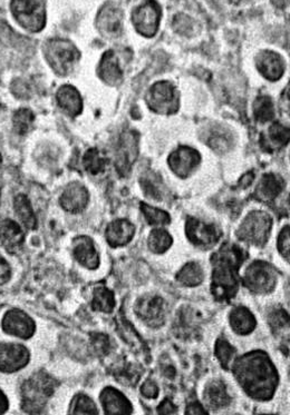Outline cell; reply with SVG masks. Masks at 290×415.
I'll return each instance as SVG.
<instances>
[{"label":"cell","instance_id":"obj_11","mask_svg":"<svg viewBox=\"0 0 290 415\" xmlns=\"http://www.w3.org/2000/svg\"><path fill=\"white\" fill-rule=\"evenodd\" d=\"M176 89L169 81L156 83L149 93L148 103L152 111L156 113L174 112L178 105V98L176 96Z\"/></svg>","mask_w":290,"mask_h":415},{"label":"cell","instance_id":"obj_28","mask_svg":"<svg viewBox=\"0 0 290 415\" xmlns=\"http://www.w3.org/2000/svg\"><path fill=\"white\" fill-rule=\"evenodd\" d=\"M14 208H15L16 214L24 226L29 230H35L36 226H37V220H36L29 198H26L25 195H21V194L16 196L15 200H14Z\"/></svg>","mask_w":290,"mask_h":415},{"label":"cell","instance_id":"obj_35","mask_svg":"<svg viewBox=\"0 0 290 415\" xmlns=\"http://www.w3.org/2000/svg\"><path fill=\"white\" fill-rule=\"evenodd\" d=\"M71 413L73 414H97L96 405L87 395L77 394L71 402Z\"/></svg>","mask_w":290,"mask_h":415},{"label":"cell","instance_id":"obj_37","mask_svg":"<svg viewBox=\"0 0 290 415\" xmlns=\"http://www.w3.org/2000/svg\"><path fill=\"white\" fill-rule=\"evenodd\" d=\"M268 137H269L270 142L273 143L275 146H284V145L287 144L288 140H289V132L285 126L279 123H276L270 127Z\"/></svg>","mask_w":290,"mask_h":415},{"label":"cell","instance_id":"obj_25","mask_svg":"<svg viewBox=\"0 0 290 415\" xmlns=\"http://www.w3.org/2000/svg\"><path fill=\"white\" fill-rule=\"evenodd\" d=\"M99 76L110 85H116L122 79V71L113 51H107L103 56L99 65Z\"/></svg>","mask_w":290,"mask_h":415},{"label":"cell","instance_id":"obj_24","mask_svg":"<svg viewBox=\"0 0 290 415\" xmlns=\"http://www.w3.org/2000/svg\"><path fill=\"white\" fill-rule=\"evenodd\" d=\"M284 188V180L274 174H267L261 178L257 188L258 200L270 202L275 200Z\"/></svg>","mask_w":290,"mask_h":415},{"label":"cell","instance_id":"obj_32","mask_svg":"<svg viewBox=\"0 0 290 415\" xmlns=\"http://www.w3.org/2000/svg\"><path fill=\"white\" fill-rule=\"evenodd\" d=\"M99 23L103 31L107 33L115 34L121 29L120 15L114 8H104L99 15Z\"/></svg>","mask_w":290,"mask_h":415},{"label":"cell","instance_id":"obj_5","mask_svg":"<svg viewBox=\"0 0 290 415\" xmlns=\"http://www.w3.org/2000/svg\"><path fill=\"white\" fill-rule=\"evenodd\" d=\"M244 284L252 293H271L277 284V272L267 262H254L244 274Z\"/></svg>","mask_w":290,"mask_h":415},{"label":"cell","instance_id":"obj_45","mask_svg":"<svg viewBox=\"0 0 290 415\" xmlns=\"http://www.w3.org/2000/svg\"><path fill=\"white\" fill-rule=\"evenodd\" d=\"M11 270L5 258L0 255V285L7 283L11 280Z\"/></svg>","mask_w":290,"mask_h":415},{"label":"cell","instance_id":"obj_15","mask_svg":"<svg viewBox=\"0 0 290 415\" xmlns=\"http://www.w3.org/2000/svg\"><path fill=\"white\" fill-rule=\"evenodd\" d=\"M99 400L106 414H131L133 412V406L130 401L114 387H105L101 393Z\"/></svg>","mask_w":290,"mask_h":415},{"label":"cell","instance_id":"obj_12","mask_svg":"<svg viewBox=\"0 0 290 415\" xmlns=\"http://www.w3.org/2000/svg\"><path fill=\"white\" fill-rule=\"evenodd\" d=\"M160 18L161 11L158 4L149 0L134 11L133 23L139 33L146 37H151L158 31Z\"/></svg>","mask_w":290,"mask_h":415},{"label":"cell","instance_id":"obj_41","mask_svg":"<svg viewBox=\"0 0 290 415\" xmlns=\"http://www.w3.org/2000/svg\"><path fill=\"white\" fill-rule=\"evenodd\" d=\"M91 343H92V349L96 355H106L110 352L111 343L109 337L102 333H95L91 337Z\"/></svg>","mask_w":290,"mask_h":415},{"label":"cell","instance_id":"obj_2","mask_svg":"<svg viewBox=\"0 0 290 415\" xmlns=\"http://www.w3.org/2000/svg\"><path fill=\"white\" fill-rule=\"evenodd\" d=\"M246 253L239 246L226 243L212 256V294L219 301H228L236 297L239 289V267Z\"/></svg>","mask_w":290,"mask_h":415},{"label":"cell","instance_id":"obj_27","mask_svg":"<svg viewBox=\"0 0 290 415\" xmlns=\"http://www.w3.org/2000/svg\"><path fill=\"white\" fill-rule=\"evenodd\" d=\"M204 270L200 264L196 263V262L186 264L176 275L179 283L188 287H198L204 282Z\"/></svg>","mask_w":290,"mask_h":415},{"label":"cell","instance_id":"obj_34","mask_svg":"<svg viewBox=\"0 0 290 415\" xmlns=\"http://www.w3.org/2000/svg\"><path fill=\"white\" fill-rule=\"evenodd\" d=\"M141 210L144 214L145 220H148L150 225H168L170 224V215L164 210L153 208L145 203L141 204Z\"/></svg>","mask_w":290,"mask_h":415},{"label":"cell","instance_id":"obj_13","mask_svg":"<svg viewBox=\"0 0 290 415\" xmlns=\"http://www.w3.org/2000/svg\"><path fill=\"white\" fill-rule=\"evenodd\" d=\"M79 57V51L69 41H53L47 48V58L59 73H66L71 63Z\"/></svg>","mask_w":290,"mask_h":415},{"label":"cell","instance_id":"obj_26","mask_svg":"<svg viewBox=\"0 0 290 415\" xmlns=\"http://www.w3.org/2000/svg\"><path fill=\"white\" fill-rule=\"evenodd\" d=\"M59 106L69 115H79L81 112V99L79 91L71 86H64L57 93Z\"/></svg>","mask_w":290,"mask_h":415},{"label":"cell","instance_id":"obj_39","mask_svg":"<svg viewBox=\"0 0 290 415\" xmlns=\"http://www.w3.org/2000/svg\"><path fill=\"white\" fill-rule=\"evenodd\" d=\"M139 376L140 375L136 373L135 369H133L132 365L125 364L121 365L120 367H117L116 372H115V379L117 381H120L123 384H134V383L138 382Z\"/></svg>","mask_w":290,"mask_h":415},{"label":"cell","instance_id":"obj_20","mask_svg":"<svg viewBox=\"0 0 290 415\" xmlns=\"http://www.w3.org/2000/svg\"><path fill=\"white\" fill-rule=\"evenodd\" d=\"M25 240V234L21 226L13 220H4L0 222V242L8 251H15Z\"/></svg>","mask_w":290,"mask_h":415},{"label":"cell","instance_id":"obj_6","mask_svg":"<svg viewBox=\"0 0 290 415\" xmlns=\"http://www.w3.org/2000/svg\"><path fill=\"white\" fill-rule=\"evenodd\" d=\"M11 11L26 29L39 31L45 25V5L43 0H13Z\"/></svg>","mask_w":290,"mask_h":415},{"label":"cell","instance_id":"obj_18","mask_svg":"<svg viewBox=\"0 0 290 415\" xmlns=\"http://www.w3.org/2000/svg\"><path fill=\"white\" fill-rule=\"evenodd\" d=\"M89 195L86 188L79 183L71 184L61 198V208L71 213H79L89 203Z\"/></svg>","mask_w":290,"mask_h":415},{"label":"cell","instance_id":"obj_30","mask_svg":"<svg viewBox=\"0 0 290 415\" xmlns=\"http://www.w3.org/2000/svg\"><path fill=\"white\" fill-rule=\"evenodd\" d=\"M149 248L153 253L162 254L168 251L169 248L172 245V237L166 230L162 228H156V230L151 232L148 240Z\"/></svg>","mask_w":290,"mask_h":415},{"label":"cell","instance_id":"obj_23","mask_svg":"<svg viewBox=\"0 0 290 415\" xmlns=\"http://www.w3.org/2000/svg\"><path fill=\"white\" fill-rule=\"evenodd\" d=\"M204 400L212 409H221L230 404L231 398L228 394L226 385L222 381H214L206 385Z\"/></svg>","mask_w":290,"mask_h":415},{"label":"cell","instance_id":"obj_16","mask_svg":"<svg viewBox=\"0 0 290 415\" xmlns=\"http://www.w3.org/2000/svg\"><path fill=\"white\" fill-rule=\"evenodd\" d=\"M73 255L75 260L89 270H96L99 265V255L89 236H79L73 243Z\"/></svg>","mask_w":290,"mask_h":415},{"label":"cell","instance_id":"obj_7","mask_svg":"<svg viewBox=\"0 0 290 415\" xmlns=\"http://www.w3.org/2000/svg\"><path fill=\"white\" fill-rule=\"evenodd\" d=\"M186 232L189 241L199 247H211L221 236L214 224H206L194 217L186 220Z\"/></svg>","mask_w":290,"mask_h":415},{"label":"cell","instance_id":"obj_46","mask_svg":"<svg viewBox=\"0 0 290 415\" xmlns=\"http://www.w3.org/2000/svg\"><path fill=\"white\" fill-rule=\"evenodd\" d=\"M176 410H178V408L174 404V402H171L170 400H164L159 406L158 413H160V414H172V413H176Z\"/></svg>","mask_w":290,"mask_h":415},{"label":"cell","instance_id":"obj_17","mask_svg":"<svg viewBox=\"0 0 290 415\" xmlns=\"http://www.w3.org/2000/svg\"><path fill=\"white\" fill-rule=\"evenodd\" d=\"M138 154V140L134 133H124L117 147L116 166L120 172H128Z\"/></svg>","mask_w":290,"mask_h":415},{"label":"cell","instance_id":"obj_4","mask_svg":"<svg viewBox=\"0 0 290 415\" xmlns=\"http://www.w3.org/2000/svg\"><path fill=\"white\" fill-rule=\"evenodd\" d=\"M273 220L267 213L264 212H252L244 218L239 230L238 237L247 243L262 246L267 243Z\"/></svg>","mask_w":290,"mask_h":415},{"label":"cell","instance_id":"obj_14","mask_svg":"<svg viewBox=\"0 0 290 415\" xmlns=\"http://www.w3.org/2000/svg\"><path fill=\"white\" fill-rule=\"evenodd\" d=\"M199 163H200V155L190 147H180L169 158L171 170L182 178H188L189 175L196 170Z\"/></svg>","mask_w":290,"mask_h":415},{"label":"cell","instance_id":"obj_48","mask_svg":"<svg viewBox=\"0 0 290 415\" xmlns=\"http://www.w3.org/2000/svg\"><path fill=\"white\" fill-rule=\"evenodd\" d=\"M9 409V402L5 393L0 390V414H4Z\"/></svg>","mask_w":290,"mask_h":415},{"label":"cell","instance_id":"obj_3","mask_svg":"<svg viewBox=\"0 0 290 415\" xmlns=\"http://www.w3.org/2000/svg\"><path fill=\"white\" fill-rule=\"evenodd\" d=\"M55 381L46 373L39 372L26 381L21 386L23 410L29 413H39L55 390Z\"/></svg>","mask_w":290,"mask_h":415},{"label":"cell","instance_id":"obj_29","mask_svg":"<svg viewBox=\"0 0 290 415\" xmlns=\"http://www.w3.org/2000/svg\"><path fill=\"white\" fill-rule=\"evenodd\" d=\"M115 297L112 291L104 287H97L93 292L92 307L94 311L111 313L114 309Z\"/></svg>","mask_w":290,"mask_h":415},{"label":"cell","instance_id":"obj_1","mask_svg":"<svg viewBox=\"0 0 290 415\" xmlns=\"http://www.w3.org/2000/svg\"><path fill=\"white\" fill-rule=\"evenodd\" d=\"M234 375L244 392L256 400L267 401L273 398L278 385V373L264 352H252L238 359Z\"/></svg>","mask_w":290,"mask_h":415},{"label":"cell","instance_id":"obj_44","mask_svg":"<svg viewBox=\"0 0 290 415\" xmlns=\"http://www.w3.org/2000/svg\"><path fill=\"white\" fill-rule=\"evenodd\" d=\"M141 392H142L145 398L156 399L159 395V386L156 382H153L152 380H148L141 387Z\"/></svg>","mask_w":290,"mask_h":415},{"label":"cell","instance_id":"obj_49","mask_svg":"<svg viewBox=\"0 0 290 415\" xmlns=\"http://www.w3.org/2000/svg\"><path fill=\"white\" fill-rule=\"evenodd\" d=\"M254 178H255L254 174H252V173H248V174L244 175V178L240 180V186H242V188H247V186H249L250 184H251Z\"/></svg>","mask_w":290,"mask_h":415},{"label":"cell","instance_id":"obj_42","mask_svg":"<svg viewBox=\"0 0 290 415\" xmlns=\"http://www.w3.org/2000/svg\"><path fill=\"white\" fill-rule=\"evenodd\" d=\"M208 144H209L214 150L224 153L226 152V150H229L230 140L226 137V135L224 134V133H214V134L209 137Z\"/></svg>","mask_w":290,"mask_h":415},{"label":"cell","instance_id":"obj_19","mask_svg":"<svg viewBox=\"0 0 290 415\" xmlns=\"http://www.w3.org/2000/svg\"><path fill=\"white\" fill-rule=\"evenodd\" d=\"M135 227L126 220L112 222L106 228V241L112 247H120L130 243L134 236Z\"/></svg>","mask_w":290,"mask_h":415},{"label":"cell","instance_id":"obj_33","mask_svg":"<svg viewBox=\"0 0 290 415\" xmlns=\"http://www.w3.org/2000/svg\"><path fill=\"white\" fill-rule=\"evenodd\" d=\"M83 164L86 168L87 172L93 175L99 174V173L104 172L105 166H106V160L104 156L99 153L96 148L87 150L86 154L83 158Z\"/></svg>","mask_w":290,"mask_h":415},{"label":"cell","instance_id":"obj_22","mask_svg":"<svg viewBox=\"0 0 290 415\" xmlns=\"http://www.w3.org/2000/svg\"><path fill=\"white\" fill-rule=\"evenodd\" d=\"M230 325L234 333L247 335L255 329L257 321L247 307H237L230 314Z\"/></svg>","mask_w":290,"mask_h":415},{"label":"cell","instance_id":"obj_21","mask_svg":"<svg viewBox=\"0 0 290 415\" xmlns=\"http://www.w3.org/2000/svg\"><path fill=\"white\" fill-rule=\"evenodd\" d=\"M257 66L260 73L269 81H277L283 76V61L278 56L277 53H273V51L262 53L258 59Z\"/></svg>","mask_w":290,"mask_h":415},{"label":"cell","instance_id":"obj_36","mask_svg":"<svg viewBox=\"0 0 290 415\" xmlns=\"http://www.w3.org/2000/svg\"><path fill=\"white\" fill-rule=\"evenodd\" d=\"M234 353H236V349L226 339H219L216 341L214 354H216V359H219V362L221 363L224 369H228L229 367L232 359H234Z\"/></svg>","mask_w":290,"mask_h":415},{"label":"cell","instance_id":"obj_47","mask_svg":"<svg viewBox=\"0 0 290 415\" xmlns=\"http://www.w3.org/2000/svg\"><path fill=\"white\" fill-rule=\"evenodd\" d=\"M186 414H206L204 406L196 401L191 402L186 406Z\"/></svg>","mask_w":290,"mask_h":415},{"label":"cell","instance_id":"obj_31","mask_svg":"<svg viewBox=\"0 0 290 415\" xmlns=\"http://www.w3.org/2000/svg\"><path fill=\"white\" fill-rule=\"evenodd\" d=\"M254 115L257 122L267 123L275 117V107L273 101L268 96H260L254 104Z\"/></svg>","mask_w":290,"mask_h":415},{"label":"cell","instance_id":"obj_8","mask_svg":"<svg viewBox=\"0 0 290 415\" xmlns=\"http://www.w3.org/2000/svg\"><path fill=\"white\" fill-rule=\"evenodd\" d=\"M1 327L7 334L23 339H31L36 331L34 319L26 314L25 312L17 309H11L6 313L1 322Z\"/></svg>","mask_w":290,"mask_h":415},{"label":"cell","instance_id":"obj_9","mask_svg":"<svg viewBox=\"0 0 290 415\" xmlns=\"http://www.w3.org/2000/svg\"><path fill=\"white\" fill-rule=\"evenodd\" d=\"M29 351L18 343H0V371L14 373L29 364Z\"/></svg>","mask_w":290,"mask_h":415},{"label":"cell","instance_id":"obj_10","mask_svg":"<svg viewBox=\"0 0 290 415\" xmlns=\"http://www.w3.org/2000/svg\"><path fill=\"white\" fill-rule=\"evenodd\" d=\"M136 315L151 327H159L166 319V303L160 297H146L135 304Z\"/></svg>","mask_w":290,"mask_h":415},{"label":"cell","instance_id":"obj_43","mask_svg":"<svg viewBox=\"0 0 290 415\" xmlns=\"http://www.w3.org/2000/svg\"><path fill=\"white\" fill-rule=\"evenodd\" d=\"M278 250L284 257L289 260V226H286L278 237Z\"/></svg>","mask_w":290,"mask_h":415},{"label":"cell","instance_id":"obj_50","mask_svg":"<svg viewBox=\"0 0 290 415\" xmlns=\"http://www.w3.org/2000/svg\"><path fill=\"white\" fill-rule=\"evenodd\" d=\"M229 1L232 4H239L240 1H242V0H229Z\"/></svg>","mask_w":290,"mask_h":415},{"label":"cell","instance_id":"obj_38","mask_svg":"<svg viewBox=\"0 0 290 415\" xmlns=\"http://www.w3.org/2000/svg\"><path fill=\"white\" fill-rule=\"evenodd\" d=\"M34 121V115L29 109H21L14 117L16 130L21 135L26 134Z\"/></svg>","mask_w":290,"mask_h":415},{"label":"cell","instance_id":"obj_40","mask_svg":"<svg viewBox=\"0 0 290 415\" xmlns=\"http://www.w3.org/2000/svg\"><path fill=\"white\" fill-rule=\"evenodd\" d=\"M269 324L274 332H279L288 329L289 325V317H288L287 312L284 309H276L271 314L269 315Z\"/></svg>","mask_w":290,"mask_h":415}]
</instances>
